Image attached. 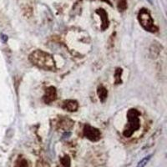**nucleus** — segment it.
Wrapping results in <instances>:
<instances>
[{
  "label": "nucleus",
  "instance_id": "1",
  "mask_svg": "<svg viewBox=\"0 0 167 167\" xmlns=\"http://www.w3.org/2000/svg\"><path fill=\"white\" fill-rule=\"evenodd\" d=\"M30 62L42 70L54 71L56 70L54 60L48 53L43 50H35L29 55Z\"/></svg>",
  "mask_w": 167,
  "mask_h": 167
},
{
  "label": "nucleus",
  "instance_id": "2",
  "mask_svg": "<svg viewBox=\"0 0 167 167\" xmlns=\"http://www.w3.org/2000/svg\"><path fill=\"white\" fill-rule=\"evenodd\" d=\"M140 112L135 109H130L127 112V119H128V126L123 132V135L125 137H130L134 134L140 129L141 121H140Z\"/></svg>",
  "mask_w": 167,
  "mask_h": 167
},
{
  "label": "nucleus",
  "instance_id": "3",
  "mask_svg": "<svg viewBox=\"0 0 167 167\" xmlns=\"http://www.w3.org/2000/svg\"><path fill=\"white\" fill-rule=\"evenodd\" d=\"M138 20L142 28L146 31L150 33H156L158 31V28L155 25L152 17L146 8H141L139 12Z\"/></svg>",
  "mask_w": 167,
  "mask_h": 167
},
{
  "label": "nucleus",
  "instance_id": "4",
  "mask_svg": "<svg viewBox=\"0 0 167 167\" xmlns=\"http://www.w3.org/2000/svg\"><path fill=\"white\" fill-rule=\"evenodd\" d=\"M84 136L90 141L95 142L100 140L101 133L97 128H94L89 125H85L84 127Z\"/></svg>",
  "mask_w": 167,
  "mask_h": 167
},
{
  "label": "nucleus",
  "instance_id": "5",
  "mask_svg": "<svg viewBox=\"0 0 167 167\" xmlns=\"http://www.w3.org/2000/svg\"><path fill=\"white\" fill-rule=\"evenodd\" d=\"M57 99V90L55 87L49 86L45 90V94L44 95V101L46 104H50Z\"/></svg>",
  "mask_w": 167,
  "mask_h": 167
},
{
  "label": "nucleus",
  "instance_id": "6",
  "mask_svg": "<svg viewBox=\"0 0 167 167\" xmlns=\"http://www.w3.org/2000/svg\"><path fill=\"white\" fill-rule=\"evenodd\" d=\"M63 110H65L69 112H75L79 108V104L76 100H67L63 101L62 105Z\"/></svg>",
  "mask_w": 167,
  "mask_h": 167
},
{
  "label": "nucleus",
  "instance_id": "7",
  "mask_svg": "<svg viewBox=\"0 0 167 167\" xmlns=\"http://www.w3.org/2000/svg\"><path fill=\"white\" fill-rule=\"evenodd\" d=\"M97 14L100 15V19L102 20V24H101V29L105 30L107 29L108 27H109V19H108V14L106 12L104 11V9L100 8L96 10Z\"/></svg>",
  "mask_w": 167,
  "mask_h": 167
},
{
  "label": "nucleus",
  "instance_id": "8",
  "mask_svg": "<svg viewBox=\"0 0 167 167\" xmlns=\"http://www.w3.org/2000/svg\"><path fill=\"white\" fill-rule=\"evenodd\" d=\"M97 94L101 102H104L108 97V90L103 85H100L97 89Z\"/></svg>",
  "mask_w": 167,
  "mask_h": 167
},
{
  "label": "nucleus",
  "instance_id": "9",
  "mask_svg": "<svg viewBox=\"0 0 167 167\" xmlns=\"http://www.w3.org/2000/svg\"><path fill=\"white\" fill-rule=\"evenodd\" d=\"M122 69H120V68H117V69L115 70V75H114L115 85H120V84L122 83V80H121V74H122Z\"/></svg>",
  "mask_w": 167,
  "mask_h": 167
},
{
  "label": "nucleus",
  "instance_id": "10",
  "mask_svg": "<svg viewBox=\"0 0 167 167\" xmlns=\"http://www.w3.org/2000/svg\"><path fill=\"white\" fill-rule=\"evenodd\" d=\"M152 157V155H149V156H145L143 159H141L139 162H138L136 167H145L147 165V164L149 163V161L150 160Z\"/></svg>",
  "mask_w": 167,
  "mask_h": 167
},
{
  "label": "nucleus",
  "instance_id": "11",
  "mask_svg": "<svg viewBox=\"0 0 167 167\" xmlns=\"http://www.w3.org/2000/svg\"><path fill=\"white\" fill-rule=\"evenodd\" d=\"M118 8L120 11H125L127 8V1L126 0H120L118 4Z\"/></svg>",
  "mask_w": 167,
  "mask_h": 167
},
{
  "label": "nucleus",
  "instance_id": "12",
  "mask_svg": "<svg viewBox=\"0 0 167 167\" xmlns=\"http://www.w3.org/2000/svg\"><path fill=\"white\" fill-rule=\"evenodd\" d=\"M27 161L24 160H22L19 161V163L17 164V166L16 167H27L28 165H27Z\"/></svg>",
  "mask_w": 167,
  "mask_h": 167
},
{
  "label": "nucleus",
  "instance_id": "13",
  "mask_svg": "<svg viewBox=\"0 0 167 167\" xmlns=\"http://www.w3.org/2000/svg\"><path fill=\"white\" fill-rule=\"evenodd\" d=\"M1 39H2V41H3L4 43H6L8 41V36L7 35H5V34H4V33H2V34H1Z\"/></svg>",
  "mask_w": 167,
  "mask_h": 167
},
{
  "label": "nucleus",
  "instance_id": "14",
  "mask_svg": "<svg viewBox=\"0 0 167 167\" xmlns=\"http://www.w3.org/2000/svg\"><path fill=\"white\" fill-rule=\"evenodd\" d=\"M147 1H148L149 3H150V4H153V3H152V0H147Z\"/></svg>",
  "mask_w": 167,
  "mask_h": 167
}]
</instances>
